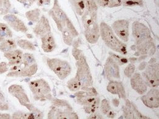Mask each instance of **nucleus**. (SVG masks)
Wrapping results in <instances>:
<instances>
[{
    "label": "nucleus",
    "instance_id": "11",
    "mask_svg": "<svg viewBox=\"0 0 159 119\" xmlns=\"http://www.w3.org/2000/svg\"><path fill=\"white\" fill-rule=\"evenodd\" d=\"M105 73L106 78L109 81L120 79L119 64L111 57L107 58L105 64Z\"/></svg>",
    "mask_w": 159,
    "mask_h": 119
},
{
    "label": "nucleus",
    "instance_id": "36",
    "mask_svg": "<svg viewBox=\"0 0 159 119\" xmlns=\"http://www.w3.org/2000/svg\"><path fill=\"white\" fill-rule=\"evenodd\" d=\"M66 28L68 29V30L70 31V33L72 34L73 37H76L79 35V33L78 31L73 25L72 22L70 20L69 18L67 19L66 22Z\"/></svg>",
    "mask_w": 159,
    "mask_h": 119
},
{
    "label": "nucleus",
    "instance_id": "2",
    "mask_svg": "<svg viewBox=\"0 0 159 119\" xmlns=\"http://www.w3.org/2000/svg\"><path fill=\"white\" fill-rule=\"evenodd\" d=\"M100 32L102 39L109 48L124 55L127 54V46L116 37L111 27L106 23L102 22L100 24Z\"/></svg>",
    "mask_w": 159,
    "mask_h": 119
},
{
    "label": "nucleus",
    "instance_id": "16",
    "mask_svg": "<svg viewBox=\"0 0 159 119\" xmlns=\"http://www.w3.org/2000/svg\"><path fill=\"white\" fill-rule=\"evenodd\" d=\"M51 32V28L48 19L44 15H42L39 20L37 22L36 25L34 27L33 33L37 36L41 37L42 36Z\"/></svg>",
    "mask_w": 159,
    "mask_h": 119
},
{
    "label": "nucleus",
    "instance_id": "37",
    "mask_svg": "<svg viewBox=\"0 0 159 119\" xmlns=\"http://www.w3.org/2000/svg\"><path fill=\"white\" fill-rule=\"evenodd\" d=\"M111 57L116 61V62L118 64H126L129 62V60L127 59L126 58H124L121 56L117 55L116 54H112V53H109Z\"/></svg>",
    "mask_w": 159,
    "mask_h": 119
},
{
    "label": "nucleus",
    "instance_id": "31",
    "mask_svg": "<svg viewBox=\"0 0 159 119\" xmlns=\"http://www.w3.org/2000/svg\"><path fill=\"white\" fill-rule=\"evenodd\" d=\"M85 9L90 13L97 14L98 6L94 0H85Z\"/></svg>",
    "mask_w": 159,
    "mask_h": 119
},
{
    "label": "nucleus",
    "instance_id": "56",
    "mask_svg": "<svg viewBox=\"0 0 159 119\" xmlns=\"http://www.w3.org/2000/svg\"><path fill=\"white\" fill-rule=\"evenodd\" d=\"M136 60H137V59H135V58H133H133H131V59H129V61H131L132 63H133V62H134V61H136Z\"/></svg>",
    "mask_w": 159,
    "mask_h": 119
},
{
    "label": "nucleus",
    "instance_id": "52",
    "mask_svg": "<svg viewBox=\"0 0 159 119\" xmlns=\"http://www.w3.org/2000/svg\"><path fill=\"white\" fill-rule=\"evenodd\" d=\"M78 40L75 41L73 42V46L75 48H78L80 47V39H78Z\"/></svg>",
    "mask_w": 159,
    "mask_h": 119
},
{
    "label": "nucleus",
    "instance_id": "30",
    "mask_svg": "<svg viewBox=\"0 0 159 119\" xmlns=\"http://www.w3.org/2000/svg\"><path fill=\"white\" fill-rule=\"evenodd\" d=\"M76 12L80 15H82L85 9V0H70Z\"/></svg>",
    "mask_w": 159,
    "mask_h": 119
},
{
    "label": "nucleus",
    "instance_id": "3",
    "mask_svg": "<svg viewBox=\"0 0 159 119\" xmlns=\"http://www.w3.org/2000/svg\"><path fill=\"white\" fill-rule=\"evenodd\" d=\"M28 85L35 100L46 101L52 99L51 87L44 79H40L31 81Z\"/></svg>",
    "mask_w": 159,
    "mask_h": 119
},
{
    "label": "nucleus",
    "instance_id": "43",
    "mask_svg": "<svg viewBox=\"0 0 159 119\" xmlns=\"http://www.w3.org/2000/svg\"><path fill=\"white\" fill-rule=\"evenodd\" d=\"M11 7V4L9 0H0V9L9 10Z\"/></svg>",
    "mask_w": 159,
    "mask_h": 119
},
{
    "label": "nucleus",
    "instance_id": "28",
    "mask_svg": "<svg viewBox=\"0 0 159 119\" xmlns=\"http://www.w3.org/2000/svg\"><path fill=\"white\" fill-rule=\"evenodd\" d=\"M41 11L39 9H35L28 11L25 13L27 19L33 23H37L40 19Z\"/></svg>",
    "mask_w": 159,
    "mask_h": 119
},
{
    "label": "nucleus",
    "instance_id": "20",
    "mask_svg": "<svg viewBox=\"0 0 159 119\" xmlns=\"http://www.w3.org/2000/svg\"><path fill=\"white\" fill-rule=\"evenodd\" d=\"M107 90L113 95H118L120 98L126 99V92L121 82L111 81L107 86Z\"/></svg>",
    "mask_w": 159,
    "mask_h": 119
},
{
    "label": "nucleus",
    "instance_id": "34",
    "mask_svg": "<svg viewBox=\"0 0 159 119\" xmlns=\"http://www.w3.org/2000/svg\"><path fill=\"white\" fill-rule=\"evenodd\" d=\"M22 63L25 66H30L36 63V59L33 54H29V53H25L23 54Z\"/></svg>",
    "mask_w": 159,
    "mask_h": 119
},
{
    "label": "nucleus",
    "instance_id": "50",
    "mask_svg": "<svg viewBox=\"0 0 159 119\" xmlns=\"http://www.w3.org/2000/svg\"><path fill=\"white\" fill-rule=\"evenodd\" d=\"M146 66H147V63H146V62H143V63H141L139 65V66H138V69H139V70H143V69H144L146 68Z\"/></svg>",
    "mask_w": 159,
    "mask_h": 119
},
{
    "label": "nucleus",
    "instance_id": "48",
    "mask_svg": "<svg viewBox=\"0 0 159 119\" xmlns=\"http://www.w3.org/2000/svg\"><path fill=\"white\" fill-rule=\"evenodd\" d=\"M89 119H103V117L100 114L95 112L91 114V116L89 117Z\"/></svg>",
    "mask_w": 159,
    "mask_h": 119
},
{
    "label": "nucleus",
    "instance_id": "5",
    "mask_svg": "<svg viewBox=\"0 0 159 119\" xmlns=\"http://www.w3.org/2000/svg\"><path fill=\"white\" fill-rule=\"evenodd\" d=\"M47 64L61 80L66 79L71 73V66L66 61L59 59H47Z\"/></svg>",
    "mask_w": 159,
    "mask_h": 119
},
{
    "label": "nucleus",
    "instance_id": "14",
    "mask_svg": "<svg viewBox=\"0 0 159 119\" xmlns=\"http://www.w3.org/2000/svg\"><path fill=\"white\" fill-rule=\"evenodd\" d=\"M8 91L11 95L18 99L22 106L30 103L25 90L21 86L17 84L12 85L9 87Z\"/></svg>",
    "mask_w": 159,
    "mask_h": 119
},
{
    "label": "nucleus",
    "instance_id": "35",
    "mask_svg": "<svg viewBox=\"0 0 159 119\" xmlns=\"http://www.w3.org/2000/svg\"><path fill=\"white\" fill-rule=\"evenodd\" d=\"M53 106L57 108H72L70 104L65 100L60 99L57 98H52L51 99Z\"/></svg>",
    "mask_w": 159,
    "mask_h": 119
},
{
    "label": "nucleus",
    "instance_id": "13",
    "mask_svg": "<svg viewBox=\"0 0 159 119\" xmlns=\"http://www.w3.org/2000/svg\"><path fill=\"white\" fill-rule=\"evenodd\" d=\"M3 19L7 22L11 28L16 31L26 33L28 31V28L24 22L14 14H7L3 17Z\"/></svg>",
    "mask_w": 159,
    "mask_h": 119
},
{
    "label": "nucleus",
    "instance_id": "45",
    "mask_svg": "<svg viewBox=\"0 0 159 119\" xmlns=\"http://www.w3.org/2000/svg\"><path fill=\"white\" fill-rule=\"evenodd\" d=\"M9 70V66L6 62L2 61L0 63V74L6 73Z\"/></svg>",
    "mask_w": 159,
    "mask_h": 119
},
{
    "label": "nucleus",
    "instance_id": "55",
    "mask_svg": "<svg viewBox=\"0 0 159 119\" xmlns=\"http://www.w3.org/2000/svg\"><path fill=\"white\" fill-rule=\"evenodd\" d=\"M155 62H156V60L155 59H151V60L149 61V64L153 63H155Z\"/></svg>",
    "mask_w": 159,
    "mask_h": 119
},
{
    "label": "nucleus",
    "instance_id": "42",
    "mask_svg": "<svg viewBox=\"0 0 159 119\" xmlns=\"http://www.w3.org/2000/svg\"><path fill=\"white\" fill-rule=\"evenodd\" d=\"M99 106H84V110L87 114H92L98 110Z\"/></svg>",
    "mask_w": 159,
    "mask_h": 119
},
{
    "label": "nucleus",
    "instance_id": "41",
    "mask_svg": "<svg viewBox=\"0 0 159 119\" xmlns=\"http://www.w3.org/2000/svg\"><path fill=\"white\" fill-rule=\"evenodd\" d=\"M135 70V66L134 64H129L124 70V74L127 77H131L134 74Z\"/></svg>",
    "mask_w": 159,
    "mask_h": 119
},
{
    "label": "nucleus",
    "instance_id": "46",
    "mask_svg": "<svg viewBox=\"0 0 159 119\" xmlns=\"http://www.w3.org/2000/svg\"><path fill=\"white\" fill-rule=\"evenodd\" d=\"M37 4L39 6H44L51 3V0H36Z\"/></svg>",
    "mask_w": 159,
    "mask_h": 119
},
{
    "label": "nucleus",
    "instance_id": "49",
    "mask_svg": "<svg viewBox=\"0 0 159 119\" xmlns=\"http://www.w3.org/2000/svg\"><path fill=\"white\" fill-rule=\"evenodd\" d=\"M12 119V117L9 114H4L0 112V119Z\"/></svg>",
    "mask_w": 159,
    "mask_h": 119
},
{
    "label": "nucleus",
    "instance_id": "32",
    "mask_svg": "<svg viewBox=\"0 0 159 119\" xmlns=\"http://www.w3.org/2000/svg\"><path fill=\"white\" fill-rule=\"evenodd\" d=\"M17 44L22 49L30 51H34L36 50L35 46L30 41L25 39H20L17 41Z\"/></svg>",
    "mask_w": 159,
    "mask_h": 119
},
{
    "label": "nucleus",
    "instance_id": "6",
    "mask_svg": "<svg viewBox=\"0 0 159 119\" xmlns=\"http://www.w3.org/2000/svg\"><path fill=\"white\" fill-rule=\"evenodd\" d=\"M143 72L142 77L146 85L151 88H156L159 86V63H150Z\"/></svg>",
    "mask_w": 159,
    "mask_h": 119
},
{
    "label": "nucleus",
    "instance_id": "8",
    "mask_svg": "<svg viewBox=\"0 0 159 119\" xmlns=\"http://www.w3.org/2000/svg\"><path fill=\"white\" fill-rule=\"evenodd\" d=\"M49 14L56 24L58 30L61 31L66 27V22L68 17L61 9L58 0L53 1V7L49 12Z\"/></svg>",
    "mask_w": 159,
    "mask_h": 119
},
{
    "label": "nucleus",
    "instance_id": "22",
    "mask_svg": "<svg viewBox=\"0 0 159 119\" xmlns=\"http://www.w3.org/2000/svg\"><path fill=\"white\" fill-rule=\"evenodd\" d=\"M97 14H92L88 11H85L82 16V22L84 27V29L92 26L94 24L97 22Z\"/></svg>",
    "mask_w": 159,
    "mask_h": 119
},
{
    "label": "nucleus",
    "instance_id": "10",
    "mask_svg": "<svg viewBox=\"0 0 159 119\" xmlns=\"http://www.w3.org/2000/svg\"><path fill=\"white\" fill-rule=\"evenodd\" d=\"M112 29L119 37L127 42L129 39V22L126 20H118L112 25Z\"/></svg>",
    "mask_w": 159,
    "mask_h": 119
},
{
    "label": "nucleus",
    "instance_id": "21",
    "mask_svg": "<svg viewBox=\"0 0 159 119\" xmlns=\"http://www.w3.org/2000/svg\"><path fill=\"white\" fill-rule=\"evenodd\" d=\"M41 39L42 42L41 47L43 51L46 53L53 52L56 47V43L51 32L42 36Z\"/></svg>",
    "mask_w": 159,
    "mask_h": 119
},
{
    "label": "nucleus",
    "instance_id": "54",
    "mask_svg": "<svg viewBox=\"0 0 159 119\" xmlns=\"http://www.w3.org/2000/svg\"><path fill=\"white\" fill-rule=\"evenodd\" d=\"M112 104L115 107H117L119 105V101L118 99L115 98L114 99H112Z\"/></svg>",
    "mask_w": 159,
    "mask_h": 119
},
{
    "label": "nucleus",
    "instance_id": "23",
    "mask_svg": "<svg viewBox=\"0 0 159 119\" xmlns=\"http://www.w3.org/2000/svg\"><path fill=\"white\" fill-rule=\"evenodd\" d=\"M100 98L96 96H86L77 98L78 104L83 106H99Z\"/></svg>",
    "mask_w": 159,
    "mask_h": 119
},
{
    "label": "nucleus",
    "instance_id": "40",
    "mask_svg": "<svg viewBox=\"0 0 159 119\" xmlns=\"http://www.w3.org/2000/svg\"><path fill=\"white\" fill-rule=\"evenodd\" d=\"M122 4L125 6H142V0H123Z\"/></svg>",
    "mask_w": 159,
    "mask_h": 119
},
{
    "label": "nucleus",
    "instance_id": "12",
    "mask_svg": "<svg viewBox=\"0 0 159 119\" xmlns=\"http://www.w3.org/2000/svg\"><path fill=\"white\" fill-rule=\"evenodd\" d=\"M144 104L149 108H157L159 107V90L157 89L150 90L146 95L141 97Z\"/></svg>",
    "mask_w": 159,
    "mask_h": 119
},
{
    "label": "nucleus",
    "instance_id": "24",
    "mask_svg": "<svg viewBox=\"0 0 159 119\" xmlns=\"http://www.w3.org/2000/svg\"><path fill=\"white\" fill-rule=\"evenodd\" d=\"M17 43L16 41L11 38L0 42V51L6 53L17 49Z\"/></svg>",
    "mask_w": 159,
    "mask_h": 119
},
{
    "label": "nucleus",
    "instance_id": "1",
    "mask_svg": "<svg viewBox=\"0 0 159 119\" xmlns=\"http://www.w3.org/2000/svg\"><path fill=\"white\" fill-rule=\"evenodd\" d=\"M132 34L135 40L136 55H152L156 52V47L150 30L145 25L134 22L132 25Z\"/></svg>",
    "mask_w": 159,
    "mask_h": 119
},
{
    "label": "nucleus",
    "instance_id": "29",
    "mask_svg": "<svg viewBox=\"0 0 159 119\" xmlns=\"http://www.w3.org/2000/svg\"><path fill=\"white\" fill-rule=\"evenodd\" d=\"M67 86L71 91L76 92L81 89L82 84L79 78L77 76H75L68 81Z\"/></svg>",
    "mask_w": 159,
    "mask_h": 119
},
{
    "label": "nucleus",
    "instance_id": "7",
    "mask_svg": "<svg viewBox=\"0 0 159 119\" xmlns=\"http://www.w3.org/2000/svg\"><path fill=\"white\" fill-rule=\"evenodd\" d=\"M38 71V65L34 63L30 66H25L22 63L11 66L10 72L7 74L9 77H26L35 74Z\"/></svg>",
    "mask_w": 159,
    "mask_h": 119
},
{
    "label": "nucleus",
    "instance_id": "17",
    "mask_svg": "<svg viewBox=\"0 0 159 119\" xmlns=\"http://www.w3.org/2000/svg\"><path fill=\"white\" fill-rule=\"evenodd\" d=\"M124 116L125 119H148L143 116L136 109V108L129 100H126V105L122 107Z\"/></svg>",
    "mask_w": 159,
    "mask_h": 119
},
{
    "label": "nucleus",
    "instance_id": "51",
    "mask_svg": "<svg viewBox=\"0 0 159 119\" xmlns=\"http://www.w3.org/2000/svg\"><path fill=\"white\" fill-rule=\"evenodd\" d=\"M107 114V116L108 117H109V118H111V119H112V118H114V117H115V116H116V114H115V113L113 112V111H111V110L106 114Z\"/></svg>",
    "mask_w": 159,
    "mask_h": 119
},
{
    "label": "nucleus",
    "instance_id": "9",
    "mask_svg": "<svg viewBox=\"0 0 159 119\" xmlns=\"http://www.w3.org/2000/svg\"><path fill=\"white\" fill-rule=\"evenodd\" d=\"M48 113V119H79L72 108H63L52 106Z\"/></svg>",
    "mask_w": 159,
    "mask_h": 119
},
{
    "label": "nucleus",
    "instance_id": "39",
    "mask_svg": "<svg viewBox=\"0 0 159 119\" xmlns=\"http://www.w3.org/2000/svg\"><path fill=\"white\" fill-rule=\"evenodd\" d=\"M111 108L110 106L109 101L107 99H104L103 100H102L101 104V111L103 112V114H106L111 110Z\"/></svg>",
    "mask_w": 159,
    "mask_h": 119
},
{
    "label": "nucleus",
    "instance_id": "18",
    "mask_svg": "<svg viewBox=\"0 0 159 119\" xmlns=\"http://www.w3.org/2000/svg\"><path fill=\"white\" fill-rule=\"evenodd\" d=\"M84 35L87 41L91 44H95L98 42L100 36V28L98 23L87 28L84 31Z\"/></svg>",
    "mask_w": 159,
    "mask_h": 119
},
{
    "label": "nucleus",
    "instance_id": "44",
    "mask_svg": "<svg viewBox=\"0 0 159 119\" xmlns=\"http://www.w3.org/2000/svg\"><path fill=\"white\" fill-rule=\"evenodd\" d=\"M72 54L76 61L80 59V57L83 55L80 50L78 49V48H75V47H73L72 50Z\"/></svg>",
    "mask_w": 159,
    "mask_h": 119
},
{
    "label": "nucleus",
    "instance_id": "25",
    "mask_svg": "<svg viewBox=\"0 0 159 119\" xmlns=\"http://www.w3.org/2000/svg\"><path fill=\"white\" fill-rule=\"evenodd\" d=\"M12 119H43V116L38 115L31 112H27L24 111L15 112L11 116Z\"/></svg>",
    "mask_w": 159,
    "mask_h": 119
},
{
    "label": "nucleus",
    "instance_id": "4",
    "mask_svg": "<svg viewBox=\"0 0 159 119\" xmlns=\"http://www.w3.org/2000/svg\"><path fill=\"white\" fill-rule=\"evenodd\" d=\"M76 66L77 73L76 76L79 78L81 82V88L92 87L93 85V78L90 71L89 66L84 55H82L80 59L76 61Z\"/></svg>",
    "mask_w": 159,
    "mask_h": 119
},
{
    "label": "nucleus",
    "instance_id": "47",
    "mask_svg": "<svg viewBox=\"0 0 159 119\" xmlns=\"http://www.w3.org/2000/svg\"><path fill=\"white\" fill-rule=\"evenodd\" d=\"M18 2H19L21 4H23L24 5L25 4H29V5H31L33 4L34 2H35L36 1V0H17Z\"/></svg>",
    "mask_w": 159,
    "mask_h": 119
},
{
    "label": "nucleus",
    "instance_id": "19",
    "mask_svg": "<svg viewBox=\"0 0 159 119\" xmlns=\"http://www.w3.org/2000/svg\"><path fill=\"white\" fill-rule=\"evenodd\" d=\"M23 52L19 49H14L8 52L4 53V56L9 61L8 66H12L19 64L22 63Z\"/></svg>",
    "mask_w": 159,
    "mask_h": 119
},
{
    "label": "nucleus",
    "instance_id": "27",
    "mask_svg": "<svg viewBox=\"0 0 159 119\" xmlns=\"http://www.w3.org/2000/svg\"><path fill=\"white\" fill-rule=\"evenodd\" d=\"M12 37V32L9 27L4 23L0 22V42Z\"/></svg>",
    "mask_w": 159,
    "mask_h": 119
},
{
    "label": "nucleus",
    "instance_id": "38",
    "mask_svg": "<svg viewBox=\"0 0 159 119\" xmlns=\"http://www.w3.org/2000/svg\"><path fill=\"white\" fill-rule=\"evenodd\" d=\"M9 109V104L6 101V98L1 92H0V111H7Z\"/></svg>",
    "mask_w": 159,
    "mask_h": 119
},
{
    "label": "nucleus",
    "instance_id": "53",
    "mask_svg": "<svg viewBox=\"0 0 159 119\" xmlns=\"http://www.w3.org/2000/svg\"><path fill=\"white\" fill-rule=\"evenodd\" d=\"M9 10H7V9H0V15H6L9 12Z\"/></svg>",
    "mask_w": 159,
    "mask_h": 119
},
{
    "label": "nucleus",
    "instance_id": "26",
    "mask_svg": "<svg viewBox=\"0 0 159 119\" xmlns=\"http://www.w3.org/2000/svg\"><path fill=\"white\" fill-rule=\"evenodd\" d=\"M97 4L103 7H114L122 4L123 0H94Z\"/></svg>",
    "mask_w": 159,
    "mask_h": 119
},
{
    "label": "nucleus",
    "instance_id": "33",
    "mask_svg": "<svg viewBox=\"0 0 159 119\" xmlns=\"http://www.w3.org/2000/svg\"><path fill=\"white\" fill-rule=\"evenodd\" d=\"M63 42L68 46H72L73 42V36L70 31L65 27L61 31Z\"/></svg>",
    "mask_w": 159,
    "mask_h": 119
},
{
    "label": "nucleus",
    "instance_id": "15",
    "mask_svg": "<svg viewBox=\"0 0 159 119\" xmlns=\"http://www.w3.org/2000/svg\"><path fill=\"white\" fill-rule=\"evenodd\" d=\"M131 86L133 89L139 95H144L148 89V86L145 83L141 74L139 73L133 74L131 77Z\"/></svg>",
    "mask_w": 159,
    "mask_h": 119
}]
</instances>
